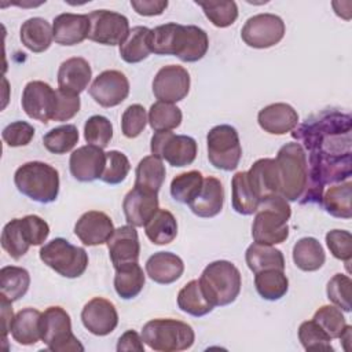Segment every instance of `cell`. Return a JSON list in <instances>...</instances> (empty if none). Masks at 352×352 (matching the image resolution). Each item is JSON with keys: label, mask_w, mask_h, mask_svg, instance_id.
<instances>
[{"label": "cell", "mask_w": 352, "mask_h": 352, "mask_svg": "<svg viewBox=\"0 0 352 352\" xmlns=\"http://www.w3.org/2000/svg\"><path fill=\"white\" fill-rule=\"evenodd\" d=\"M292 138L308 153L326 157L351 155L352 118L346 113L323 110L294 128Z\"/></svg>", "instance_id": "6da1fadb"}, {"label": "cell", "mask_w": 352, "mask_h": 352, "mask_svg": "<svg viewBox=\"0 0 352 352\" xmlns=\"http://www.w3.org/2000/svg\"><path fill=\"white\" fill-rule=\"evenodd\" d=\"M150 48L155 55H173L182 62H198L208 52L209 37L198 26L169 22L151 29Z\"/></svg>", "instance_id": "7a4b0ae2"}, {"label": "cell", "mask_w": 352, "mask_h": 352, "mask_svg": "<svg viewBox=\"0 0 352 352\" xmlns=\"http://www.w3.org/2000/svg\"><path fill=\"white\" fill-rule=\"evenodd\" d=\"M292 216L289 201L282 195L263 199L252 224V238L257 243L278 245L289 238L287 220Z\"/></svg>", "instance_id": "3957f363"}, {"label": "cell", "mask_w": 352, "mask_h": 352, "mask_svg": "<svg viewBox=\"0 0 352 352\" xmlns=\"http://www.w3.org/2000/svg\"><path fill=\"white\" fill-rule=\"evenodd\" d=\"M198 280L205 297L213 307L228 305L241 293V272L227 260H216L208 264Z\"/></svg>", "instance_id": "277c9868"}, {"label": "cell", "mask_w": 352, "mask_h": 352, "mask_svg": "<svg viewBox=\"0 0 352 352\" xmlns=\"http://www.w3.org/2000/svg\"><path fill=\"white\" fill-rule=\"evenodd\" d=\"M280 194L289 202L300 201L308 182V162L302 146L297 142L283 144L276 154Z\"/></svg>", "instance_id": "5b68a950"}, {"label": "cell", "mask_w": 352, "mask_h": 352, "mask_svg": "<svg viewBox=\"0 0 352 352\" xmlns=\"http://www.w3.org/2000/svg\"><path fill=\"white\" fill-rule=\"evenodd\" d=\"M14 183L21 194L40 204L54 202L59 194L58 170L41 161L21 165L14 173Z\"/></svg>", "instance_id": "8992f818"}, {"label": "cell", "mask_w": 352, "mask_h": 352, "mask_svg": "<svg viewBox=\"0 0 352 352\" xmlns=\"http://www.w3.org/2000/svg\"><path fill=\"white\" fill-rule=\"evenodd\" d=\"M142 338L153 351L179 352L192 346L195 333L186 322L170 318H158L148 320L143 326Z\"/></svg>", "instance_id": "52a82bcc"}, {"label": "cell", "mask_w": 352, "mask_h": 352, "mask_svg": "<svg viewBox=\"0 0 352 352\" xmlns=\"http://www.w3.org/2000/svg\"><path fill=\"white\" fill-rule=\"evenodd\" d=\"M50 226L36 214H28L22 219H12L1 231V248L14 260L25 256L30 246H38L47 241Z\"/></svg>", "instance_id": "ba28073f"}, {"label": "cell", "mask_w": 352, "mask_h": 352, "mask_svg": "<svg viewBox=\"0 0 352 352\" xmlns=\"http://www.w3.org/2000/svg\"><path fill=\"white\" fill-rule=\"evenodd\" d=\"M40 260L59 275L74 279L81 276L88 267V253L84 248L72 245L65 238H55L41 246Z\"/></svg>", "instance_id": "9c48e42d"}, {"label": "cell", "mask_w": 352, "mask_h": 352, "mask_svg": "<svg viewBox=\"0 0 352 352\" xmlns=\"http://www.w3.org/2000/svg\"><path fill=\"white\" fill-rule=\"evenodd\" d=\"M41 340L54 352L84 351L82 344L72 331L70 315L58 305L41 312Z\"/></svg>", "instance_id": "30bf717a"}, {"label": "cell", "mask_w": 352, "mask_h": 352, "mask_svg": "<svg viewBox=\"0 0 352 352\" xmlns=\"http://www.w3.org/2000/svg\"><path fill=\"white\" fill-rule=\"evenodd\" d=\"M208 160L216 168L226 172L238 168L242 147L238 131L227 124L213 126L206 135Z\"/></svg>", "instance_id": "8fae6325"}, {"label": "cell", "mask_w": 352, "mask_h": 352, "mask_svg": "<svg viewBox=\"0 0 352 352\" xmlns=\"http://www.w3.org/2000/svg\"><path fill=\"white\" fill-rule=\"evenodd\" d=\"M151 154L165 160L169 165L182 168L194 162L197 157V142L187 135H176L172 131L154 132L150 142Z\"/></svg>", "instance_id": "7c38bea8"}, {"label": "cell", "mask_w": 352, "mask_h": 352, "mask_svg": "<svg viewBox=\"0 0 352 352\" xmlns=\"http://www.w3.org/2000/svg\"><path fill=\"white\" fill-rule=\"evenodd\" d=\"M286 26L280 16L270 12H263L250 16L242 30L243 43L252 48H270L276 45L285 36Z\"/></svg>", "instance_id": "4fadbf2b"}, {"label": "cell", "mask_w": 352, "mask_h": 352, "mask_svg": "<svg viewBox=\"0 0 352 352\" xmlns=\"http://www.w3.org/2000/svg\"><path fill=\"white\" fill-rule=\"evenodd\" d=\"M91 41L103 45H120L129 33V21L125 15L110 10H95L88 14Z\"/></svg>", "instance_id": "5bb4252c"}, {"label": "cell", "mask_w": 352, "mask_h": 352, "mask_svg": "<svg viewBox=\"0 0 352 352\" xmlns=\"http://www.w3.org/2000/svg\"><path fill=\"white\" fill-rule=\"evenodd\" d=\"M21 103L28 117L48 124L55 113L56 91L44 81H30L23 88Z\"/></svg>", "instance_id": "9a60e30c"}, {"label": "cell", "mask_w": 352, "mask_h": 352, "mask_svg": "<svg viewBox=\"0 0 352 352\" xmlns=\"http://www.w3.org/2000/svg\"><path fill=\"white\" fill-rule=\"evenodd\" d=\"M190 91V74L180 65L162 66L153 80L154 96L166 103L183 100Z\"/></svg>", "instance_id": "2e32d148"}, {"label": "cell", "mask_w": 352, "mask_h": 352, "mask_svg": "<svg viewBox=\"0 0 352 352\" xmlns=\"http://www.w3.org/2000/svg\"><path fill=\"white\" fill-rule=\"evenodd\" d=\"M88 94L102 107H114L129 95V81L120 70H104L92 81Z\"/></svg>", "instance_id": "e0dca14e"}, {"label": "cell", "mask_w": 352, "mask_h": 352, "mask_svg": "<svg viewBox=\"0 0 352 352\" xmlns=\"http://www.w3.org/2000/svg\"><path fill=\"white\" fill-rule=\"evenodd\" d=\"M84 327L94 336H107L118 324V314L114 304L103 297H94L81 311Z\"/></svg>", "instance_id": "ac0fdd59"}, {"label": "cell", "mask_w": 352, "mask_h": 352, "mask_svg": "<svg viewBox=\"0 0 352 352\" xmlns=\"http://www.w3.org/2000/svg\"><path fill=\"white\" fill-rule=\"evenodd\" d=\"M106 165V153L103 148L92 144L78 147L70 154L69 169L72 176L82 183L100 179Z\"/></svg>", "instance_id": "d6986e66"}, {"label": "cell", "mask_w": 352, "mask_h": 352, "mask_svg": "<svg viewBox=\"0 0 352 352\" xmlns=\"http://www.w3.org/2000/svg\"><path fill=\"white\" fill-rule=\"evenodd\" d=\"M114 230L110 216L100 210L85 212L74 226V234L87 246L107 243Z\"/></svg>", "instance_id": "ffe728a7"}, {"label": "cell", "mask_w": 352, "mask_h": 352, "mask_svg": "<svg viewBox=\"0 0 352 352\" xmlns=\"http://www.w3.org/2000/svg\"><path fill=\"white\" fill-rule=\"evenodd\" d=\"M158 192L135 187L126 192L122 201V210L128 224L144 227L158 208Z\"/></svg>", "instance_id": "44dd1931"}, {"label": "cell", "mask_w": 352, "mask_h": 352, "mask_svg": "<svg viewBox=\"0 0 352 352\" xmlns=\"http://www.w3.org/2000/svg\"><path fill=\"white\" fill-rule=\"evenodd\" d=\"M107 249L114 268L131 263H138L140 254V243L136 227L128 224L116 228L107 241Z\"/></svg>", "instance_id": "7402d4cb"}, {"label": "cell", "mask_w": 352, "mask_h": 352, "mask_svg": "<svg viewBox=\"0 0 352 352\" xmlns=\"http://www.w3.org/2000/svg\"><path fill=\"white\" fill-rule=\"evenodd\" d=\"M248 180L260 202L280 194V183L275 158H260L248 170Z\"/></svg>", "instance_id": "603a6c76"}, {"label": "cell", "mask_w": 352, "mask_h": 352, "mask_svg": "<svg viewBox=\"0 0 352 352\" xmlns=\"http://www.w3.org/2000/svg\"><path fill=\"white\" fill-rule=\"evenodd\" d=\"M89 18L84 14L63 12L54 18L52 34L59 45H77L88 38Z\"/></svg>", "instance_id": "cb8c5ba5"}, {"label": "cell", "mask_w": 352, "mask_h": 352, "mask_svg": "<svg viewBox=\"0 0 352 352\" xmlns=\"http://www.w3.org/2000/svg\"><path fill=\"white\" fill-rule=\"evenodd\" d=\"M257 122L267 133L286 135L297 126L298 114L287 103H272L258 111Z\"/></svg>", "instance_id": "d4e9b609"}, {"label": "cell", "mask_w": 352, "mask_h": 352, "mask_svg": "<svg viewBox=\"0 0 352 352\" xmlns=\"http://www.w3.org/2000/svg\"><path fill=\"white\" fill-rule=\"evenodd\" d=\"M224 204V188L221 182L214 176L204 177V183L198 194L190 201L188 206L191 212L198 217H214L217 216Z\"/></svg>", "instance_id": "484cf974"}, {"label": "cell", "mask_w": 352, "mask_h": 352, "mask_svg": "<svg viewBox=\"0 0 352 352\" xmlns=\"http://www.w3.org/2000/svg\"><path fill=\"white\" fill-rule=\"evenodd\" d=\"M92 69L84 58L73 56L63 60L58 70V85L66 92L80 95L89 84Z\"/></svg>", "instance_id": "4316f807"}, {"label": "cell", "mask_w": 352, "mask_h": 352, "mask_svg": "<svg viewBox=\"0 0 352 352\" xmlns=\"http://www.w3.org/2000/svg\"><path fill=\"white\" fill-rule=\"evenodd\" d=\"M184 272L183 260L172 252H157L146 261V274L160 285L176 282Z\"/></svg>", "instance_id": "83f0119b"}, {"label": "cell", "mask_w": 352, "mask_h": 352, "mask_svg": "<svg viewBox=\"0 0 352 352\" xmlns=\"http://www.w3.org/2000/svg\"><path fill=\"white\" fill-rule=\"evenodd\" d=\"M11 336L21 345H33L41 340V312L28 307L16 312L11 323Z\"/></svg>", "instance_id": "f1b7e54d"}, {"label": "cell", "mask_w": 352, "mask_h": 352, "mask_svg": "<svg viewBox=\"0 0 352 352\" xmlns=\"http://www.w3.org/2000/svg\"><path fill=\"white\" fill-rule=\"evenodd\" d=\"M22 44L32 52L40 54L47 51L54 40L52 26L50 22L40 16L26 19L19 30Z\"/></svg>", "instance_id": "f546056e"}, {"label": "cell", "mask_w": 352, "mask_h": 352, "mask_svg": "<svg viewBox=\"0 0 352 352\" xmlns=\"http://www.w3.org/2000/svg\"><path fill=\"white\" fill-rule=\"evenodd\" d=\"M293 261L301 271H318L326 261L323 246L316 238L304 236L293 246Z\"/></svg>", "instance_id": "4dcf8cb0"}, {"label": "cell", "mask_w": 352, "mask_h": 352, "mask_svg": "<svg viewBox=\"0 0 352 352\" xmlns=\"http://www.w3.org/2000/svg\"><path fill=\"white\" fill-rule=\"evenodd\" d=\"M245 260L249 270L256 274L264 270H282L285 271V257L279 249L272 245H263L253 242L245 253Z\"/></svg>", "instance_id": "1f68e13d"}, {"label": "cell", "mask_w": 352, "mask_h": 352, "mask_svg": "<svg viewBox=\"0 0 352 352\" xmlns=\"http://www.w3.org/2000/svg\"><path fill=\"white\" fill-rule=\"evenodd\" d=\"M151 29L147 26H135L129 30L126 38L120 44V56L126 63H139L151 54L150 48Z\"/></svg>", "instance_id": "d6a6232c"}, {"label": "cell", "mask_w": 352, "mask_h": 352, "mask_svg": "<svg viewBox=\"0 0 352 352\" xmlns=\"http://www.w3.org/2000/svg\"><path fill=\"white\" fill-rule=\"evenodd\" d=\"M146 283V276L138 263H131L116 268L114 289L122 300H131L140 294Z\"/></svg>", "instance_id": "836d02e7"}, {"label": "cell", "mask_w": 352, "mask_h": 352, "mask_svg": "<svg viewBox=\"0 0 352 352\" xmlns=\"http://www.w3.org/2000/svg\"><path fill=\"white\" fill-rule=\"evenodd\" d=\"M352 183L345 180L342 183L329 187L322 195V205L326 212L338 219H351L352 217Z\"/></svg>", "instance_id": "e575fe53"}, {"label": "cell", "mask_w": 352, "mask_h": 352, "mask_svg": "<svg viewBox=\"0 0 352 352\" xmlns=\"http://www.w3.org/2000/svg\"><path fill=\"white\" fill-rule=\"evenodd\" d=\"M166 176L162 160L155 155L143 157L135 170V187H140L153 192H158Z\"/></svg>", "instance_id": "d590c367"}, {"label": "cell", "mask_w": 352, "mask_h": 352, "mask_svg": "<svg viewBox=\"0 0 352 352\" xmlns=\"http://www.w3.org/2000/svg\"><path fill=\"white\" fill-rule=\"evenodd\" d=\"M231 201L236 213L249 216L256 213L260 199L256 197L248 180V172H236L231 180Z\"/></svg>", "instance_id": "8d00e7d4"}, {"label": "cell", "mask_w": 352, "mask_h": 352, "mask_svg": "<svg viewBox=\"0 0 352 352\" xmlns=\"http://www.w3.org/2000/svg\"><path fill=\"white\" fill-rule=\"evenodd\" d=\"M146 236L154 245H168L177 235V221L166 209H158L144 224Z\"/></svg>", "instance_id": "74e56055"}, {"label": "cell", "mask_w": 352, "mask_h": 352, "mask_svg": "<svg viewBox=\"0 0 352 352\" xmlns=\"http://www.w3.org/2000/svg\"><path fill=\"white\" fill-rule=\"evenodd\" d=\"M177 307L183 312L195 318L205 316L214 308L205 297L198 279L190 280L179 290Z\"/></svg>", "instance_id": "f35d334b"}, {"label": "cell", "mask_w": 352, "mask_h": 352, "mask_svg": "<svg viewBox=\"0 0 352 352\" xmlns=\"http://www.w3.org/2000/svg\"><path fill=\"white\" fill-rule=\"evenodd\" d=\"M30 286V275L28 270L16 265H6L0 270V294L6 296L11 302L22 298Z\"/></svg>", "instance_id": "ab89813d"}, {"label": "cell", "mask_w": 352, "mask_h": 352, "mask_svg": "<svg viewBox=\"0 0 352 352\" xmlns=\"http://www.w3.org/2000/svg\"><path fill=\"white\" fill-rule=\"evenodd\" d=\"M254 286L261 298L275 301L289 290V279L282 270H264L254 274Z\"/></svg>", "instance_id": "60d3db41"}, {"label": "cell", "mask_w": 352, "mask_h": 352, "mask_svg": "<svg viewBox=\"0 0 352 352\" xmlns=\"http://www.w3.org/2000/svg\"><path fill=\"white\" fill-rule=\"evenodd\" d=\"M80 133L76 125L66 124L52 128L43 136L44 147L52 154H66L78 143Z\"/></svg>", "instance_id": "b9f144b4"}, {"label": "cell", "mask_w": 352, "mask_h": 352, "mask_svg": "<svg viewBox=\"0 0 352 352\" xmlns=\"http://www.w3.org/2000/svg\"><path fill=\"white\" fill-rule=\"evenodd\" d=\"M148 124L153 131H172L182 124L183 114L182 110L173 103L155 102L148 110Z\"/></svg>", "instance_id": "7bdbcfd3"}, {"label": "cell", "mask_w": 352, "mask_h": 352, "mask_svg": "<svg viewBox=\"0 0 352 352\" xmlns=\"http://www.w3.org/2000/svg\"><path fill=\"white\" fill-rule=\"evenodd\" d=\"M204 183V176L199 170H188L176 175L170 182V195L180 204H190L198 194Z\"/></svg>", "instance_id": "ee69618b"}, {"label": "cell", "mask_w": 352, "mask_h": 352, "mask_svg": "<svg viewBox=\"0 0 352 352\" xmlns=\"http://www.w3.org/2000/svg\"><path fill=\"white\" fill-rule=\"evenodd\" d=\"M197 4L216 28H228L238 18V6L235 1H197Z\"/></svg>", "instance_id": "f6af8a7d"}, {"label": "cell", "mask_w": 352, "mask_h": 352, "mask_svg": "<svg viewBox=\"0 0 352 352\" xmlns=\"http://www.w3.org/2000/svg\"><path fill=\"white\" fill-rule=\"evenodd\" d=\"M84 139L88 144L104 148L113 139V125L104 116H92L84 124Z\"/></svg>", "instance_id": "bcb514c9"}, {"label": "cell", "mask_w": 352, "mask_h": 352, "mask_svg": "<svg viewBox=\"0 0 352 352\" xmlns=\"http://www.w3.org/2000/svg\"><path fill=\"white\" fill-rule=\"evenodd\" d=\"M298 340L305 351H333L331 338L315 320H305L298 327Z\"/></svg>", "instance_id": "7dc6e473"}, {"label": "cell", "mask_w": 352, "mask_h": 352, "mask_svg": "<svg viewBox=\"0 0 352 352\" xmlns=\"http://www.w3.org/2000/svg\"><path fill=\"white\" fill-rule=\"evenodd\" d=\"M312 320H315L331 340L340 338L346 326L342 311L336 305H322L314 314Z\"/></svg>", "instance_id": "c3c4849f"}, {"label": "cell", "mask_w": 352, "mask_h": 352, "mask_svg": "<svg viewBox=\"0 0 352 352\" xmlns=\"http://www.w3.org/2000/svg\"><path fill=\"white\" fill-rule=\"evenodd\" d=\"M129 170L131 162L128 157L118 150H110L106 151V165L100 176V180L111 186L120 184L126 179Z\"/></svg>", "instance_id": "681fc988"}, {"label": "cell", "mask_w": 352, "mask_h": 352, "mask_svg": "<svg viewBox=\"0 0 352 352\" xmlns=\"http://www.w3.org/2000/svg\"><path fill=\"white\" fill-rule=\"evenodd\" d=\"M351 287L352 280L348 275L336 274L326 286L327 298L333 302V305L338 307L344 312H351Z\"/></svg>", "instance_id": "f907efd6"}, {"label": "cell", "mask_w": 352, "mask_h": 352, "mask_svg": "<svg viewBox=\"0 0 352 352\" xmlns=\"http://www.w3.org/2000/svg\"><path fill=\"white\" fill-rule=\"evenodd\" d=\"M147 121H148V117H147L146 109L142 104L135 103V104L128 106L124 110L122 117H121L122 135L128 139L138 138L146 128Z\"/></svg>", "instance_id": "816d5d0a"}, {"label": "cell", "mask_w": 352, "mask_h": 352, "mask_svg": "<svg viewBox=\"0 0 352 352\" xmlns=\"http://www.w3.org/2000/svg\"><path fill=\"white\" fill-rule=\"evenodd\" d=\"M326 245L330 253L349 264L352 258V235L346 230H331L326 234Z\"/></svg>", "instance_id": "f5cc1de1"}, {"label": "cell", "mask_w": 352, "mask_h": 352, "mask_svg": "<svg viewBox=\"0 0 352 352\" xmlns=\"http://www.w3.org/2000/svg\"><path fill=\"white\" fill-rule=\"evenodd\" d=\"M56 91V104H55V113L52 117V121H69L72 120L81 107V100L80 96L72 92H66L60 88L55 89Z\"/></svg>", "instance_id": "db71d44e"}, {"label": "cell", "mask_w": 352, "mask_h": 352, "mask_svg": "<svg viewBox=\"0 0 352 352\" xmlns=\"http://www.w3.org/2000/svg\"><path fill=\"white\" fill-rule=\"evenodd\" d=\"M34 136V128L26 121H14L8 124L3 132L1 138L4 143L10 147L28 146Z\"/></svg>", "instance_id": "11a10c76"}, {"label": "cell", "mask_w": 352, "mask_h": 352, "mask_svg": "<svg viewBox=\"0 0 352 352\" xmlns=\"http://www.w3.org/2000/svg\"><path fill=\"white\" fill-rule=\"evenodd\" d=\"M131 7L143 16L161 15L168 7L166 0H131Z\"/></svg>", "instance_id": "9f6ffc18"}, {"label": "cell", "mask_w": 352, "mask_h": 352, "mask_svg": "<svg viewBox=\"0 0 352 352\" xmlns=\"http://www.w3.org/2000/svg\"><path fill=\"white\" fill-rule=\"evenodd\" d=\"M117 351L124 352V351H136V352H144V345H143V338L136 333L135 330H126L117 342Z\"/></svg>", "instance_id": "6f0895ef"}, {"label": "cell", "mask_w": 352, "mask_h": 352, "mask_svg": "<svg viewBox=\"0 0 352 352\" xmlns=\"http://www.w3.org/2000/svg\"><path fill=\"white\" fill-rule=\"evenodd\" d=\"M0 307H1V319H3V338L6 341L7 333L11 329V323H12L15 315L12 312L11 301L6 296H3V294H0Z\"/></svg>", "instance_id": "680465c9"}]
</instances>
